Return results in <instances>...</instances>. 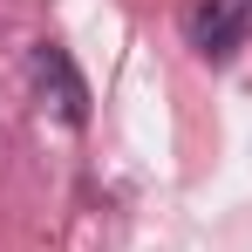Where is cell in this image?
<instances>
[{"label": "cell", "mask_w": 252, "mask_h": 252, "mask_svg": "<svg viewBox=\"0 0 252 252\" xmlns=\"http://www.w3.org/2000/svg\"><path fill=\"white\" fill-rule=\"evenodd\" d=\"M28 75H34V95H41V102L62 116V123H82V116H89V89H82V75H75V62H68V48L34 41V55H28Z\"/></svg>", "instance_id": "obj_1"}, {"label": "cell", "mask_w": 252, "mask_h": 252, "mask_svg": "<svg viewBox=\"0 0 252 252\" xmlns=\"http://www.w3.org/2000/svg\"><path fill=\"white\" fill-rule=\"evenodd\" d=\"M246 21H252V0H205L191 14V41L205 55H232L239 34H246Z\"/></svg>", "instance_id": "obj_2"}]
</instances>
